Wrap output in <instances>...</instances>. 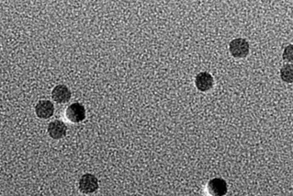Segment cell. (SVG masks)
Returning <instances> with one entry per match:
<instances>
[{
	"mask_svg": "<svg viewBox=\"0 0 293 196\" xmlns=\"http://www.w3.org/2000/svg\"><path fill=\"white\" fill-rule=\"evenodd\" d=\"M229 51L235 58H245L250 52V45L243 38H237L229 44Z\"/></svg>",
	"mask_w": 293,
	"mask_h": 196,
	"instance_id": "cell-1",
	"label": "cell"
},
{
	"mask_svg": "<svg viewBox=\"0 0 293 196\" xmlns=\"http://www.w3.org/2000/svg\"><path fill=\"white\" fill-rule=\"evenodd\" d=\"M65 115L72 123H80L86 118V110L82 104L76 102L68 106L65 111Z\"/></svg>",
	"mask_w": 293,
	"mask_h": 196,
	"instance_id": "cell-2",
	"label": "cell"
},
{
	"mask_svg": "<svg viewBox=\"0 0 293 196\" xmlns=\"http://www.w3.org/2000/svg\"><path fill=\"white\" fill-rule=\"evenodd\" d=\"M99 189V181L92 174L83 175L79 181V190L85 195L93 194Z\"/></svg>",
	"mask_w": 293,
	"mask_h": 196,
	"instance_id": "cell-3",
	"label": "cell"
},
{
	"mask_svg": "<svg viewBox=\"0 0 293 196\" xmlns=\"http://www.w3.org/2000/svg\"><path fill=\"white\" fill-rule=\"evenodd\" d=\"M207 191L211 196H225L228 192V185L223 179L214 178L208 183Z\"/></svg>",
	"mask_w": 293,
	"mask_h": 196,
	"instance_id": "cell-4",
	"label": "cell"
},
{
	"mask_svg": "<svg viewBox=\"0 0 293 196\" xmlns=\"http://www.w3.org/2000/svg\"><path fill=\"white\" fill-rule=\"evenodd\" d=\"M195 85L200 91L207 92L213 87L214 80L211 74L207 72H200L196 76Z\"/></svg>",
	"mask_w": 293,
	"mask_h": 196,
	"instance_id": "cell-5",
	"label": "cell"
},
{
	"mask_svg": "<svg viewBox=\"0 0 293 196\" xmlns=\"http://www.w3.org/2000/svg\"><path fill=\"white\" fill-rule=\"evenodd\" d=\"M48 134L51 138L53 139H61V138H65L66 136V131H67V127L65 125L64 122L59 121V120H55L53 122H51L49 125H48Z\"/></svg>",
	"mask_w": 293,
	"mask_h": 196,
	"instance_id": "cell-6",
	"label": "cell"
},
{
	"mask_svg": "<svg viewBox=\"0 0 293 196\" xmlns=\"http://www.w3.org/2000/svg\"><path fill=\"white\" fill-rule=\"evenodd\" d=\"M36 115L41 119H48L53 115L54 106L50 101H40L35 107Z\"/></svg>",
	"mask_w": 293,
	"mask_h": 196,
	"instance_id": "cell-7",
	"label": "cell"
},
{
	"mask_svg": "<svg viewBox=\"0 0 293 196\" xmlns=\"http://www.w3.org/2000/svg\"><path fill=\"white\" fill-rule=\"evenodd\" d=\"M52 98L57 103H66L71 99V91L65 85H58L53 89Z\"/></svg>",
	"mask_w": 293,
	"mask_h": 196,
	"instance_id": "cell-8",
	"label": "cell"
},
{
	"mask_svg": "<svg viewBox=\"0 0 293 196\" xmlns=\"http://www.w3.org/2000/svg\"><path fill=\"white\" fill-rule=\"evenodd\" d=\"M280 78L284 82L293 83V65H284L280 70Z\"/></svg>",
	"mask_w": 293,
	"mask_h": 196,
	"instance_id": "cell-9",
	"label": "cell"
},
{
	"mask_svg": "<svg viewBox=\"0 0 293 196\" xmlns=\"http://www.w3.org/2000/svg\"><path fill=\"white\" fill-rule=\"evenodd\" d=\"M293 45H289L283 54V58L287 62H293Z\"/></svg>",
	"mask_w": 293,
	"mask_h": 196,
	"instance_id": "cell-10",
	"label": "cell"
}]
</instances>
